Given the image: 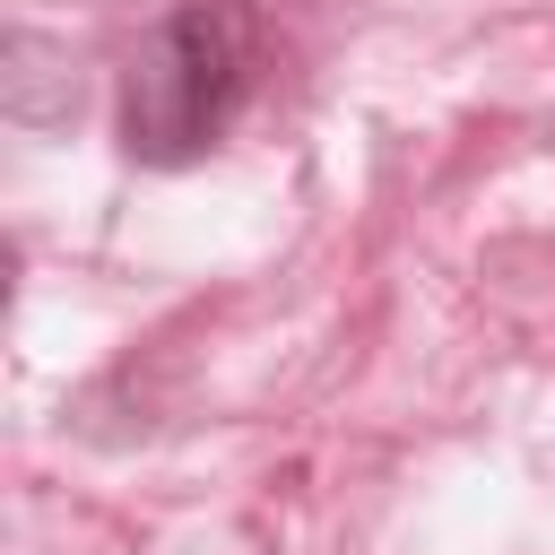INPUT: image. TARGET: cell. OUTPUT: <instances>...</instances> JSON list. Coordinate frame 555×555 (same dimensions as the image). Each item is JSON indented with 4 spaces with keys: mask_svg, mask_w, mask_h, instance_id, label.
<instances>
[{
    "mask_svg": "<svg viewBox=\"0 0 555 555\" xmlns=\"http://www.w3.org/2000/svg\"><path fill=\"white\" fill-rule=\"evenodd\" d=\"M251 78H260L251 0H182V9H165L139 35L130 69H121V156L156 165V173L199 165L234 130V113L251 104Z\"/></svg>",
    "mask_w": 555,
    "mask_h": 555,
    "instance_id": "cell-1",
    "label": "cell"
}]
</instances>
